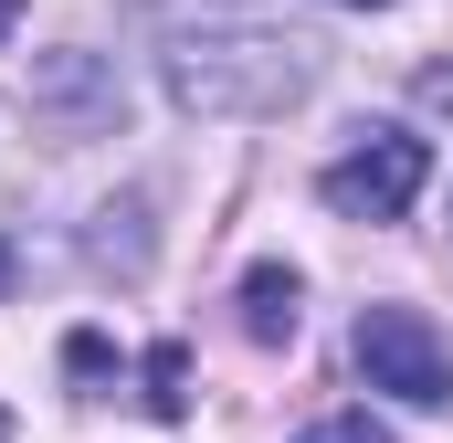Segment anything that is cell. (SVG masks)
<instances>
[{"instance_id": "1", "label": "cell", "mask_w": 453, "mask_h": 443, "mask_svg": "<svg viewBox=\"0 0 453 443\" xmlns=\"http://www.w3.org/2000/svg\"><path fill=\"white\" fill-rule=\"evenodd\" d=\"M358 380L369 391H390V401H411V412H443L453 401V338L422 317V307H369L358 317Z\"/></svg>"}, {"instance_id": "2", "label": "cell", "mask_w": 453, "mask_h": 443, "mask_svg": "<svg viewBox=\"0 0 453 443\" xmlns=\"http://www.w3.org/2000/svg\"><path fill=\"white\" fill-rule=\"evenodd\" d=\"M422 180H433V148H422L411 127H369L358 148H338V159L317 169L327 212H348V222H401L422 201Z\"/></svg>"}, {"instance_id": "3", "label": "cell", "mask_w": 453, "mask_h": 443, "mask_svg": "<svg viewBox=\"0 0 453 443\" xmlns=\"http://www.w3.org/2000/svg\"><path fill=\"white\" fill-rule=\"evenodd\" d=\"M296 296H306L296 264H253V275H242V338H253V348H285V338H296Z\"/></svg>"}, {"instance_id": "4", "label": "cell", "mask_w": 453, "mask_h": 443, "mask_svg": "<svg viewBox=\"0 0 453 443\" xmlns=\"http://www.w3.org/2000/svg\"><path fill=\"white\" fill-rule=\"evenodd\" d=\"M148 412H158V423L190 412V359H180V348H148Z\"/></svg>"}, {"instance_id": "5", "label": "cell", "mask_w": 453, "mask_h": 443, "mask_svg": "<svg viewBox=\"0 0 453 443\" xmlns=\"http://www.w3.org/2000/svg\"><path fill=\"white\" fill-rule=\"evenodd\" d=\"M296 443H390V423H369V412H327V423H306Z\"/></svg>"}, {"instance_id": "6", "label": "cell", "mask_w": 453, "mask_h": 443, "mask_svg": "<svg viewBox=\"0 0 453 443\" xmlns=\"http://www.w3.org/2000/svg\"><path fill=\"white\" fill-rule=\"evenodd\" d=\"M422 96H433V106H453V74H422Z\"/></svg>"}, {"instance_id": "7", "label": "cell", "mask_w": 453, "mask_h": 443, "mask_svg": "<svg viewBox=\"0 0 453 443\" xmlns=\"http://www.w3.org/2000/svg\"><path fill=\"white\" fill-rule=\"evenodd\" d=\"M11 21H21V0H0V43H11Z\"/></svg>"}, {"instance_id": "8", "label": "cell", "mask_w": 453, "mask_h": 443, "mask_svg": "<svg viewBox=\"0 0 453 443\" xmlns=\"http://www.w3.org/2000/svg\"><path fill=\"white\" fill-rule=\"evenodd\" d=\"M0 296H11V243H0Z\"/></svg>"}, {"instance_id": "9", "label": "cell", "mask_w": 453, "mask_h": 443, "mask_svg": "<svg viewBox=\"0 0 453 443\" xmlns=\"http://www.w3.org/2000/svg\"><path fill=\"white\" fill-rule=\"evenodd\" d=\"M338 11H390V0H338Z\"/></svg>"}, {"instance_id": "10", "label": "cell", "mask_w": 453, "mask_h": 443, "mask_svg": "<svg viewBox=\"0 0 453 443\" xmlns=\"http://www.w3.org/2000/svg\"><path fill=\"white\" fill-rule=\"evenodd\" d=\"M0 443H11V412H0Z\"/></svg>"}]
</instances>
